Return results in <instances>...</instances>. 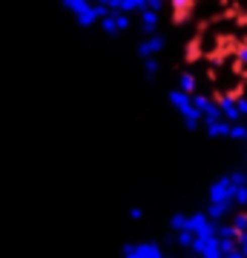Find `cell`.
<instances>
[{
	"instance_id": "obj_1",
	"label": "cell",
	"mask_w": 247,
	"mask_h": 258,
	"mask_svg": "<svg viewBox=\"0 0 247 258\" xmlns=\"http://www.w3.org/2000/svg\"><path fill=\"white\" fill-rule=\"evenodd\" d=\"M124 255L161 258V255H164V247H161V244H156V241H141V244H129V247H124Z\"/></svg>"
},
{
	"instance_id": "obj_2",
	"label": "cell",
	"mask_w": 247,
	"mask_h": 258,
	"mask_svg": "<svg viewBox=\"0 0 247 258\" xmlns=\"http://www.w3.org/2000/svg\"><path fill=\"white\" fill-rule=\"evenodd\" d=\"M170 9H173V20H175V23H184L187 18H192L195 0H170Z\"/></svg>"
},
{
	"instance_id": "obj_3",
	"label": "cell",
	"mask_w": 247,
	"mask_h": 258,
	"mask_svg": "<svg viewBox=\"0 0 247 258\" xmlns=\"http://www.w3.org/2000/svg\"><path fill=\"white\" fill-rule=\"evenodd\" d=\"M178 89H181V92H187V95L199 92V78H195V72H192V69H187V72L178 75Z\"/></svg>"
},
{
	"instance_id": "obj_4",
	"label": "cell",
	"mask_w": 247,
	"mask_h": 258,
	"mask_svg": "<svg viewBox=\"0 0 247 258\" xmlns=\"http://www.w3.org/2000/svg\"><path fill=\"white\" fill-rule=\"evenodd\" d=\"M233 57H236V63L241 66V69H247V43H241V46L236 49V55H233Z\"/></svg>"
}]
</instances>
